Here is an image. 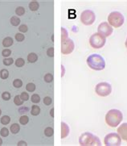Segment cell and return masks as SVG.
I'll use <instances>...</instances> for the list:
<instances>
[{
    "mask_svg": "<svg viewBox=\"0 0 127 146\" xmlns=\"http://www.w3.org/2000/svg\"><path fill=\"white\" fill-rule=\"evenodd\" d=\"M24 102V100H23L20 98V96H19V95H16L15 98H14V103H15V104L17 105V106H21V105H23Z\"/></svg>",
    "mask_w": 127,
    "mask_h": 146,
    "instance_id": "cell-21",
    "label": "cell"
},
{
    "mask_svg": "<svg viewBox=\"0 0 127 146\" xmlns=\"http://www.w3.org/2000/svg\"><path fill=\"white\" fill-rule=\"evenodd\" d=\"M28 121H29V118L27 115H22L20 119H19V123L23 125H26L28 123Z\"/></svg>",
    "mask_w": 127,
    "mask_h": 146,
    "instance_id": "cell-24",
    "label": "cell"
},
{
    "mask_svg": "<svg viewBox=\"0 0 127 146\" xmlns=\"http://www.w3.org/2000/svg\"><path fill=\"white\" fill-rule=\"evenodd\" d=\"M18 146H27V142H25L24 141H19L18 142Z\"/></svg>",
    "mask_w": 127,
    "mask_h": 146,
    "instance_id": "cell-40",
    "label": "cell"
},
{
    "mask_svg": "<svg viewBox=\"0 0 127 146\" xmlns=\"http://www.w3.org/2000/svg\"><path fill=\"white\" fill-rule=\"evenodd\" d=\"M11 54V49H8V48H6V49L2 50V55L4 57H8Z\"/></svg>",
    "mask_w": 127,
    "mask_h": 146,
    "instance_id": "cell-35",
    "label": "cell"
},
{
    "mask_svg": "<svg viewBox=\"0 0 127 146\" xmlns=\"http://www.w3.org/2000/svg\"><path fill=\"white\" fill-rule=\"evenodd\" d=\"M20 98L24 100V101H27V100L29 99V95L26 92H22L21 95H20Z\"/></svg>",
    "mask_w": 127,
    "mask_h": 146,
    "instance_id": "cell-37",
    "label": "cell"
},
{
    "mask_svg": "<svg viewBox=\"0 0 127 146\" xmlns=\"http://www.w3.org/2000/svg\"><path fill=\"white\" fill-rule=\"evenodd\" d=\"M124 16L119 11H113L108 15L109 24L114 28H120L124 24Z\"/></svg>",
    "mask_w": 127,
    "mask_h": 146,
    "instance_id": "cell-4",
    "label": "cell"
},
{
    "mask_svg": "<svg viewBox=\"0 0 127 146\" xmlns=\"http://www.w3.org/2000/svg\"><path fill=\"white\" fill-rule=\"evenodd\" d=\"M44 134H45L46 137H52L53 134H54V129L52 128H51V127H48L47 128H45Z\"/></svg>",
    "mask_w": 127,
    "mask_h": 146,
    "instance_id": "cell-18",
    "label": "cell"
},
{
    "mask_svg": "<svg viewBox=\"0 0 127 146\" xmlns=\"http://www.w3.org/2000/svg\"><path fill=\"white\" fill-rule=\"evenodd\" d=\"M14 63V60L12 59V58H5L4 60H3V64L5 65V66H11Z\"/></svg>",
    "mask_w": 127,
    "mask_h": 146,
    "instance_id": "cell-34",
    "label": "cell"
},
{
    "mask_svg": "<svg viewBox=\"0 0 127 146\" xmlns=\"http://www.w3.org/2000/svg\"><path fill=\"white\" fill-rule=\"evenodd\" d=\"M104 143L106 146H119L122 143V138L118 133L111 132L105 137Z\"/></svg>",
    "mask_w": 127,
    "mask_h": 146,
    "instance_id": "cell-6",
    "label": "cell"
},
{
    "mask_svg": "<svg viewBox=\"0 0 127 146\" xmlns=\"http://www.w3.org/2000/svg\"><path fill=\"white\" fill-rule=\"evenodd\" d=\"M31 102L34 103H40V97L37 94H34V95L31 96Z\"/></svg>",
    "mask_w": 127,
    "mask_h": 146,
    "instance_id": "cell-29",
    "label": "cell"
},
{
    "mask_svg": "<svg viewBox=\"0 0 127 146\" xmlns=\"http://www.w3.org/2000/svg\"><path fill=\"white\" fill-rule=\"evenodd\" d=\"M24 39H25V36L23 33H17L15 35V40L17 41H19V42L24 41Z\"/></svg>",
    "mask_w": 127,
    "mask_h": 146,
    "instance_id": "cell-32",
    "label": "cell"
},
{
    "mask_svg": "<svg viewBox=\"0 0 127 146\" xmlns=\"http://www.w3.org/2000/svg\"><path fill=\"white\" fill-rule=\"evenodd\" d=\"M40 113V107H38L36 105H34V106H32V108H31V114L32 115H38Z\"/></svg>",
    "mask_w": 127,
    "mask_h": 146,
    "instance_id": "cell-17",
    "label": "cell"
},
{
    "mask_svg": "<svg viewBox=\"0 0 127 146\" xmlns=\"http://www.w3.org/2000/svg\"><path fill=\"white\" fill-rule=\"evenodd\" d=\"M2 145V139L0 138V146H1Z\"/></svg>",
    "mask_w": 127,
    "mask_h": 146,
    "instance_id": "cell-42",
    "label": "cell"
},
{
    "mask_svg": "<svg viewBox=\"0 0 127 146\" xmlns=\"http://www.w3.org/2000/svg\"><path fill=\"white\" fill-rule=\"evenodd\" d=\"M2 99H4L5 101H8L9 99H11V94L7 91L3 92L2 95Z\"/></svg>",
    "mask_w": 127,
    "mask_h": 146,
    "instance_id": "cell-33",
    "label": "cell"
},
{
    "mask_svg": "<svg viewBox=\"0 0 127 146\" xmlns=\"http://www.w3.org/2000/svg\"><path fill=\"white\" fill-rule=\"evenodd\" d=\"M95 92L97 95L106 97L112 92V86L108 82H100L95 87Z\"/></svg>",
    "mask_w": 127,
    "mask_h": 146,
    "instance_id": "cell-7",
    "label": "cell"
},
{
    "mask_svg": "<svg viewBox=\"0 0 127 146\" xmlns=\"http://www.w3.org/2000/svg\"><path fill=\"white\" fill-rule=\"evenodd\" d=\"M25 64V61L23 58H18L15 61V66L17 67H23Z\"/></svg>",
    "mask_w": 127,
    "mask_h": 146,
    "instance_id": "cell-28",
    "label": "cell"
},
{
    "mask_svg": "<svg viewBox=\"0 0 127 146\" xmlns=\"http://www.w3.org/2000/svg\"><path fill=\"white\" fill-rule=\"evenodd\" d=\"M19 30L21 32H26L27 31V26L25 25V24H23V25H20L19 28Z\"/></svg>",
    "mask_w": 127,
    "mask_h": 146,
    "instance_id": "cell-39",
    "label": "cell"
},
{
    "mask_svg": "<svg viewBox=\"0 0 127 146\" xmlns=\"http://www.w3.org/2000/svg\"><path fill=\"white\" fill-rule=\"evenodd\" d=\"M50 115H51V117H54V108H51L50 111Z\"/></svg>",
    "mask_w": 127,
    "mask_h": 146,
    "instance_id": "cell-41",
    "label": "cell"
},
{
    "mask_svg": "<svg viewBox=\"0 0 127 146\" xmlns=\"http://www.w3.org/2000/svg\"><path fill=\"white\" fill-rule=\"evenodd\" d=\"M39 7H40V4H39V2L36 1H32L29 3V9H30L31 11H37Z\"/></svg>",
    "mask_w": 127,
    "mask_h": 146,
    "instance_id": "cell-14",
    "label": "cell"
},
{
    "mask_svg": "<svg viewBox=\"0 0 127 146\" xmlns=\"http://www.w3.org/2000/svg\"><path fill=\"white\" fill-rule=\"evenodd\" d=\"M75 48V44L73 40L67 38L65 40H61V53L64 55L70 54L73 53Z\"/></svg>",
    "mask_w": 127,
    "mask_h": 146,
    "instance_id": "cell-9",
    "label": "cell"
},
{
    "mask_svg": "<svg viewBox=\"0 0 127 146\" xmlns=\"http://www.w3.org/2000/svg\"><path fill=\"white\" fill-rule=\"evenodd\" d=\"M26 90H27L28 92H33L35 90V85L34 83H31V82L28 83L27 84V86H26Z\"/></svg>",
    "mask_w": 127,
    "mask_h": 146,
    "instance_id": "cell-23",
    "label": "cell"
},
{
    "mask_svg": "<svg viewBox=\"0 0 127 146\" xmlns=\"http://www.w3.org/2000/svg\"><path fill=\"white\" fill-rule=\"evenodd\" d=\"M68 38V32L64 28H61V40Z\"/></svg>",
    "mask_w": 127,
    "mask_h": 146,
    "instance_id": "cell-30",
    "label": "cell"
},
{
    "mask_svg": "<svg viewBox=\"0 0 127 146\" xmlns=\"http://www.w3.org/2000/svg\"><path fill=\"white\" fill-rule=\"evenodd\" d=\"M0 135L2 137H6L9 135V130L6 128H2L1 129V131H0Z\"/></svg>",
    "mask_w": 127,
    "mask_h": 146,
    "instance_id": "cell-31",
    "label": "cell"
},
{
    "mask_svg": "<svg viewBox=\"0 0 127 146\" xmlns=\"http://www.w3.org/2000/svg\"><path fill=\"white\" fill-rule=\"evenodd\" d=\"M51 103H52V99H51V98H50V97L47 96L44 99V103L45 105H51Z\"/></svg>",
    "mask_w": 127,
    "mask_h": 146,
    "instance_id": "cell-36",
    "label": "cell"
},
{
    "mask_svg": "<svg viewBox=\"0 0 127 146\" xmlns=\"http://www.w3.org/2000/svg\"><path fill=\"white\" fill-rule=\"evenodd\" d=\"M13 86H14L15 88H20L23 86V82L20 79H15L14 82H13Z\"/></svg>",
    "mask_w": 127,
    "mask_h": 146,
    "instance_id": "cell-26",
    "label": "cell"
},
{
    "mask_svg": "<svg viewBox=\"0 0 127 146\" xmlns=\"http://www.w3.org/2000/svg\"><path fill=\"white\" fill-rule=\"evenodd\" d=\"M0 77L2 79H6L9 77V72L7 70L3 69L0 71Z\"/></svg>",
    "mask_w": 127,
    "mask_h": 146,
    "instance_id": "cell-20",
    "label": "cell"
},
{
    "mask_svg": "<svg viewBox=\"0 0 127 146\" xmlns=\"http://www.w3.org/2000/svg\"><path fill=\"white\" fill-rule=\"evenodd\" d=\"M125 44H126V47L127 48V38H126V43H125Z\"/></svg>",
    "mask_w": 127,
    "mask_h": 146,
    "instance_id": "cell-43",
    "label": "cell"
},
{
    "mask_svg": "<svg viewBox=\"0 0 127 146\" xmlns=\"http://www.w3.org/2000/svg\"><path fill=\"white\" fill-rule=\"evenodd\" d=\"M15 13L16 15L19 16H22L25 14V9L23 7V6H18L15 10Z\"/></svg>",
    "mask_w": 127,
    "mask_h": 146,
    "instance_id": "cell-22",
    "label": "cell"
},
{
    "mask_svg": "<svg viewBox=\"0 0 127 146\" xmlns=\"http://www.w3.org/2000/svg\"><path fill=\"white\" fill-rule=\"evenodd\" d=\"M47 54L48 57H54V48L51 47V48H49L47 51Z\"/></svg>",
    "mask_w": 127,
    "mask_h": 146,
    "instance_id": "cell-38",
    "label": "cell"
},
{
    "mask_svg": "<svg viewBox=\"0 0 127 146\" xmlns=\"http://www.w3.org/2000/svg\"><path fill=\"white\" fill-rule=\"evenodd\" d=\"M1 114H2V111H1V110H0V115H1Z\"/></svg>",
    "mask_w": 127,
    "mask_h": 146,
    "instance_id": "cell-44",
    "label": "cell"
},
{
    "mask_svg": "<svg viewBox=\"0 0 127 146\" xmlns=\"http://www.w3.org/2000/svg\"><path fill=\"white\" fill-rule=\"evenodd\" d=\"M38 60V56L37 54H35V53H31L28 54L27 56V61L30 63H34Z\"/></svg>",
    "mask_w": 127,
    "mask_h": 146,
    "instance_id": "cell-15",
    "label": "cell"
},
{
    "mask_svg": "<svg viewBox=\"0 0 127 146\" xmlns=\"http://www.w3.org/2000/svg\"><path fill=\"white\" fill-rule=\"evenodd\" d=\"M10 129H11V132L13 134H16L19 132V130H20V126H19L18 124H13L11 126V128Z\"/></svg>",
    "mask_w": 127,
    "mask_h": 146,
    "instance_id": "cell-16",
    "label": "cell"
},
{
    "mask_svg": "<svg viewBox=\"0 0 127 146\" xmlns=\"http://www.w3.org/2000/svg\"><path fill=\"white\" fill-rule=\"evenodd\" d=\"M87 65L93 70H103L105 67V61L104 58L98 54H91L86 60Z\"/></svg>",
    "mask_w": 127,
    "mask_h": 146,
    "instance_id": "cell-2",
    "label": "cell"
},
{
    "mask_svg": "<svg viewBox=\"0 0 127 146\" xmlns=\"http://www.w3.org/2000/svg\"><path fill=\"white\" fill-rule=\"evenodd\" d=\"M106 38L99 33H94L89 38V44L93 48H101L105 44Z\"/></svg>",
    "mask_w": 127,
    "mask_h": 146,
    "instance_id": "cell-5",
    "label": "cell"
},
{
    "mask_svg": "<svg viewBox=\"0 0 127 146\" xmlns=\"http://www.w3.org/2000/svg\"><path fill=\"white\" fill-rule=\"evenodd\" d=\"M69 127H68V125L66 123H61V138H66L69 134Z\"/></svg>",
    "mask_w": 127,
    "mask_h": 146,
    "instance_id": "cell-12",
    "label": "cell"
},
{
    "mask_svg": "<svg viewBox=\"0 0 127 146\" xmlns=\"http://www.w3.org/2000/svg\"><path fill=\"white\" fill-rule=\"evenodd\" d=\"M13 43H14V40H13V39L11 37H6L5 39H3V40H2V45L5 48L11 47L13 44Z\"/></svg>",
    "mask_w": 127,
    "mask_h": 146,
    "instance_id": "cell-13",
    "label": "cell"
},
{
    "mask_svg": "<svg viewBox=\"0 0 127 146\" xmlns=\"http://www.w3.org/2000/svg\"><path fill=\"white\" fill-rule=\"evenodd\" d=\"M97 31H98L97 33L102 35L103 36H105L106 38V37L109 36L110 35H112L113 29L111 26L109 24V23L102 22V24H99L98 28H97Z\"/></svg>",
    "mask_w": 127,
    "mask_h": 146,
    "instance_id": "cell-10",
    "label": "cell"
},
{
    "mask_svg": "<svg viewBox=\"0 0 127 146\" xmlns=\"http://www.w3.org/2000/svg\"><path fill=\"white\" fill-rule=\"evenodd\" d=\"M11 24L13 26H18L19 24H20V19H19V17L17 16H13V17L11 18Z\"/></svg>",
    "mask_w": 127,
    "mask_h": 146,
    "instance_id": "cell-19",
    "label": "cell"
},
{
    "mask_svg": "<svg viewBox=\"0 0 127 146\" xmlns=\"http://www.w3.org/2000/svg\"><path fill=\"white\" fill-rule=\"evenodd\" d=\"M79 144L81 146H101L102 142L98 137L86 132L81 134L79 137Z\"/></svg>",
    "mask_w": 127,
    "mask_h": 146,
    "instance_id": "cell-3",
    "label": "cell"
},
{
    "mask_svg": "<svg viewBox=\"0 0 127 146\" xmlns=\"http://www.w3.org/2000/svg\"><path fill=\"white\" fill-rule=\"evenodd\" d=\"M118 133L122 140L127 141V123H123L118 128Z\"/></svg>",
    "mask_w": 127,
    "mask_h": 146,
    "instance_id": "cell-11",
    "label": "cell"
},
{
    "mask_svg": "<svg viewBox=\"0 0 127 146\" xmlns=\"http://www.w3.org/2000/svg\"><path fill=\"white\" fill-rule=\"evenodd\" d=\"M0 121H1V123L3 125H6L9 124L10 121H11V118H10L8 115H4L1 118V120Z\"/></svg>",
    "mask_w": 127,
    "mask_h": 146,
    "instance_id": "cell-25",
    "label": "cell"
},
{
    "mask_svg": "<svg viewBox=\"0 0 127 146\" xmlns=\"http://www.w3.org/2000/svg\"><path fill=\"white\" fill-rule=\"evenodd\" d=\"M123 119V115L118 109H111L105 115V122L109 127L116 128L121 124Z\"/></svg>",
    "mask_w": 127,
    "mask_h": 146,
    "instance_id": "cell-1",
    "label": "cell"
},
{
    "mask_svg": "<svg viewBox=\"0 0 127 146\" xmlns=\"http://www.w3.org/2000/svg\"><path fill=\"white\" fill-rule=\"evenodd\" d=\"M44 81L48 83H50L53 81V75L51 73H47L44 76Z\"/></svg>",
    "mask_w": 127,
    "mask_h": 146,
    "instance_id": "cell-27",
    "label": "cell"
},
{
    "mask_svg": "<svg viewBox=\"0 0 127 146\" xmlns=\"http://www.w3.org/2000/svg\"><path fill=\"white\" fill-rule=\"evenodd\" d=\"M96 19L95 13L91 10H85L80 15V21L83 24L86 26L92 25Z\"/></svg>",
    "mask_w": 127,
    "mask_h": 146,
    "instance_id": "cell-8",
    "label": "cell"
}]
</instances>
